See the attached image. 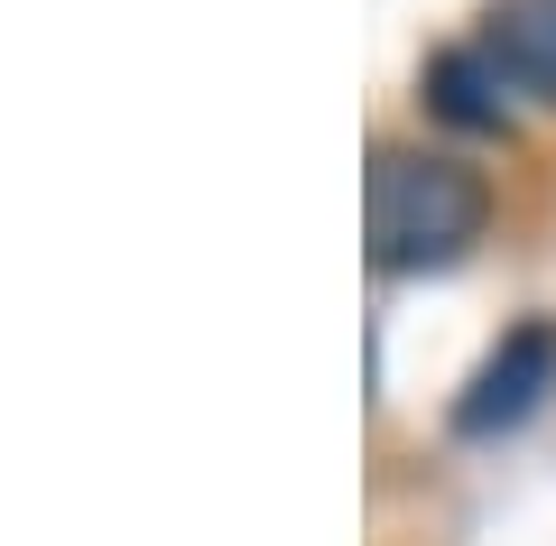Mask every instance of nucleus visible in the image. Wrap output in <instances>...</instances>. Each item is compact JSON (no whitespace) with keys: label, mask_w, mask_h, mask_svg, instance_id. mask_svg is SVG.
<instances>
[{"label":"nucleus","mask_w":556,"mask_h":546,"mask_svg":"<svg viewBox=\"0 0 556 546\" xmlns=\"http://www.w3.org/2000/svg\"><path fill=\"white\" fill-rule=\"evenodd\" d=\"M482 223H492V186L464 157L380 149L362 176V232H371L380 269H445L482 241Z\"/></svg>","instance_id":"1"},{"label":"nucleus","mask_w":556,"mask_h":546,"mask_svg":"<svg viewBox=\"0 0 556 546\" xmlns=\"http://www.w3.org/2000/svg\"><path fill=\"white\" fill-rule=\"evenodd\" d=\"M556 390V325H510L492 343L473 380L455 398V435H510L519 417H538V398Z\"/></svg>","instance_id":"2"},{"label":"nucleus","mask_w":556,"mask_h":546,"mask_svg":"<svg viewBox=\"0 0 556 546\" xmlns=\"http://www.w3.org/2000/svg\"><path fill=\"white\" fill-rule=\"evenodd\" d=\"M473 47L501 65L510 93L556 102V0H492V20H482Z\"/></svg>","instance_id":"3"},{"label":"nucleus","mask_w":556,"mask_h":546,"mask_svg":"<svg viewBox=\"0 0 556 546\" xmlns=\"http://www.w3.org/2000/svg\"><path fill=\"white\" fill-rule=\"evenodd\" d=\"M501 65L482 56V47H445L437 65H427V112L455 120V130H501Z\"/></svg>","instance_id":"4"}]
</instances>
